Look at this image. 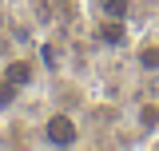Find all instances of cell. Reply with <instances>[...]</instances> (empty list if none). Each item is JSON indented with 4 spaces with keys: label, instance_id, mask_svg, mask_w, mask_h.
<instances>
[{
    "label": "cell",
    "instance_id": "obj_1",
    "mask_svg": "<svg viewBox=\"0 0 159 151\" xmlns=\"http://www.w3.org/2000/svg\"><path fill=\"white\" fill-rule=\"evenodd\" d=\"M36 139L44 147H80L84 143V131H80V119L72 112H48L36 123Z\"/></svg>",
    "mask_w": 159,
    "mask_h": 151
},
{
    "label": "cell",
    "instance_id": "obj_2",
    "mask_svg": "<svg viewBox=\"0 0 159 151\" xmlns=\"http://www.w3.org/2000/svg\"><path fill=\"white\" fill-rule=\"evenodd\" d=\"M92 40L107 52H119V48H131V20H116V16H96L92 20Z\"/></svg>",
    "mask_w": 159,
    "mask_h": 151
},
{
    "label": "cell",
    "instance_id": "obj_3",
    "mask_svg": "<svg viewBox=\"0 0 159 151\" xmlns=\"http://www.w3.org/2000/svg\"><path fill=\"white\" fill-rule=\"evenodd\" d=\"M131 127L139 131L143 143H151L159 135V95H143L135 99V108H131Z\"/></svg>",
    "mask_w": 159,
    "mask_h": 151
},
{
    "label": "cell",
    "instance_id": "obj_4",
    "mask_svg": "<svg viewBox=\"0 0 159 151\" xmlns=\"http://www.w3.org/2000/svg\"><path fill=\"white\" fill-rule=\"evenodd\" d=\"M0 76H4L16 92H32L40 84V64L32 56H16V60H8V64L0 68Z\"/></svg>",
    "mask_w": 159,
    "mask_h": 151
},
{
    "label": "cell",
    "instance_id": "obj_5",
    "mask_svg": "<svg viewBox=\"0 0 159 151\" xmlns=\"http://www.w3.org/2000/svg\"><path fill=\"white\" fill-rule=\"evenodd\" d=\"M131 60L143 76H159V36L155 32H143L131 40Z\"/></svg>",
    "mask_w": 159,
    "mask_h": 151
},
{
    "label": "cell",
    "instance_id": "obj_6",
    "mask_svg": "<svg viewBox=\"0 0 159 151\" xmlns=\"http://www.w3.org/2000/svg\"><path fill=\"white\" fill-rule=\"evenodd\" d=\"M96 4V16H116V20H131L135 0H92Z\"/></svg>",
    "mask_w": 159,
    "mask_h": 151
},
{
    "label": "cell",
    "instance_id": "obj_7",
    "mask_svg": "<svg viewBox=\"0 0 159 151\" xmlns=\"http://www.w3.org/2000/svg\"><path fill=\"white\" fill-rule=\"evenodd\" d=\"M16 95H20V92L4 80V76H0V108H12V99H16Z\"/></svg>",
    "mask_w": 159,
    "mask_h": 151
}]
</instances>
